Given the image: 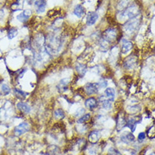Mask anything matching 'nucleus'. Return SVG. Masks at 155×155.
<instances>
[{"instance_id": "f257e3e1", "label": "nucleus", "mask_w": 155, "mask_h": 155, "mask_svg": "<svg viewBox=\"0 0 155 155\" xmlns=\"http://www.w3.org/2000/svg\"><path fill=\"white\" fill-rule=\"evenodd\" d=\"M122 68L125 71L127 72H134L138 68L139 66V58L138 55L132 52V54H130L128 57L125 58L122 61Z\"/></svg>"}, {"instance_id": "f03ea898", "label": "nucleus", "mask_w": 155, "mask_h": 155, "mask_svg": "<svg viewBox=\"0 0 155 155\" xmlns=\"http://www.w3.org/2000/svg\"><path fill=\"white\" fill-rule=\"evenodd\" d=\"M139 15V8L137 5L136 4H132L130 5L127 8H126L122 11L119 12L118 14V17L120 20L127 22V20H130V19L135 18Z\"/></svg>"}, {"instance_id": "7ed1b4c3", "label": "nucleus", "mask_w": 155, "mask_h": 155, "mask_svg": "<svg viewBox=\"0 0 155 155\" xmlns=\"http://www.w3.org/2000/svg\"><path fill=\"white\" fill-rule=\"evenodd\" d=\"M140 23H141V19L138 16H137L135 18L125 22L123 25V31L127 35H133L138 30Z\"/></svg>"}, {"instance_id": "20e7f679", "label": "nucleus", "mask_w": 155, "mask_h": 155, "mask_svg": "<svg viewBox=\"0 0 155 155\" xmlns=\"http://www.w3.org/2000/svg\"><path fill=\"white\" fill-rule=\"evenodd\" d=\"M103 39L106 41L107 42L111 44L116 41H119L118 40V31L117 29L116 28H109L107 30H105L103 33L102 35Z\"/></svg>"}, {"instance_id": "39448f33", "label": "nucleus", "mask_w": 155, "mask_h": 155, "mask_svg": "<svg viewBox=\"0 0 155 155\" xmlns=\"http://www.w3.org/2000/svg\"><path fill=\"white\" fill-rule=\"evenodd\" d=\"M134 48V44L132 41L127 40V39H122L120 42V55L121 56H127L132 52V50Z\"/></svg>"}, {"instance_id": "423d86ee", "label": "nucleus", "mask_w": 155, "mask_h": 155, "mask_svg": "<svg viewBox=\"0 0 155 155\" xmlns=\"http://www.w3.org/2000/svg\"><path fill=\"white\" fill-rule=\"evenodd\" d=\"M83 90L84 92V94L85 95H88V96H94L97 94H99V91H100V89L98 87V84L95 82H89V83H87L84 84V86L83 87Z\"/></svg>"}, {"instance_id": "0eeeda50", "label": "nucleus", "mask_w": 155, "mask_h": 155, "mask_svg": "<svg viewBox=\"0 0 155 155\" xmlns=\"http://www.w3.org/2000/svg\"><path fill=\"white\" fill-rule=\"evenodd\" d=\"M127 127V117L126 113L118 112L116 116V130L120 132Z\"/></svg>"}, {"instance_id": "6e6552de", "label": "nucleus", "mask_w": 155, "mask_h": 155, "mask_svg": "<svg viewBox=\"0 0 155 155\" xmlns=\"http://www.w3.org/2000/svg\"><path fill=\"white\" fill-rule=\"evenodd\" d=\"M141 120H142V117L140 116H136L134 117H132V116L127 117V127L129 128L132 132H134L137 125L141 122Z\"/></svg>"}, {"instance_id": "1a4fd4ad", "label": "nucleus", "mask_w": 155, "mask_h": 155, "mask_svg": "<svg viewBox=\"0 0 155 155\" xmlns=\"http://www.w3.org/2000/svg\"><path fill=\"white\" fill-rule=\"evenodd\" d=\"M84 107L90 111H94L99 107V101L95 97L89 96L84 101Z\"/></svg>"}, {"instance_id": "9d476101", "label": "nucleus", "mask_w": 155, "mask_h": 155, "mask_svg": "<svg viewBox=\"0 0 155 155\" xmlns=\"http://www.w3.org/2000/svg\"><path fill=\"white\" fill-rule=\"evenodd\" d=\"M30 124L28 123L27 121H23L21 122L20 124H19L17 127H15V130H14V133H15V136L16 137H19V136H21L26 133V132L30 130Z\"/></svg>"}, {"instance_id": "9b49d317", "label": "nucleus", "mask_w": 155, "mask_h": 155, "mask_svg": "<svg viewBox=\"0 0 155 155\" xmlns=\"http://www.w3.org/2000/svg\"><path fill=\"white\" fill-rule=\"evenodd\" d=\"M74 70L77 74V76L78 78H84L88 73V67L87 64L82 63V62H76L74 65Z\"/></svg>"}, {"instance_id": "f8f14e48", "label": "nucleus", "mask_w": 155, "mask_h": 155, "mask_svg": "<svg viewBox=\"0 0 155 155\" xmlns=\"http://www.w3.org/2000/svg\"><path fill=\"white\" fill-rule=\"evenodd\" d=\"M71 82H72V80L69 78H63L58 82L57 89L60 93H65L69 89V84Z\"/></svg>"}, {"instance_id": "ddd939ff", "label": "nucleus", "mask_w": 155, "mask_h": 155, "mask_svg": "<svg viewBox=\"0 0 155 155\" xmlns=\"http://www.w3.org/2000/svg\"><path fill=\"white\" fill-rule=\"evenodd\" d=\"M120 139L123 143L129 145L135 141V136L133 135V132H124L120 135Z\"/></svg>"}, {"instance_id": "4468645a", "label": "nucleus", "mask_w": 155, "mask_h": 155, "mask_svg": "<svg viewBox=\"0 0 155 155\" xmlns=\"http://www.w3.org/2000/svg\"><path fill=\"white\" fill-rule=\"evenodd\" d=\"M98 19H99V15L97 14L96 12H89L87 16H86V25H89V26H92L96 23Z\"/></svg>"}, {"instance_id": "2eb2a0df", "label": "nucleus", "mask_w": 155, "mask_h": 155, "mask_svg": "<svg viewBox=\"0 0 155 155\" xmlns=\"http://www.w3.org/2000/svg\"><path fill=\"white\" fill-rule=\"evenodd\" d=\"M141 105L139 104H132V105H128L126 108V111L125 113H127L129 115H132V116H137L138 113L141 111Z\"/></svg>"}, {"instance_id": "dca6fc26", "label": "nucleus", "mask_w": 155, "mask_h": 155, "mask_svg": "<svg viewBox=\"0 0 155 155\" xmlns=\"http://www.w3.org/2000/svg\"><path fill=\"white\" fill-rule=\"evenodd\" d=\"M100 138H101V132L97 131V130L91 131L89 133V136H88V141L91 144L98 143V142L100 141Z\"/></svg>"}, {"instance_id": "f3484780", "label": "nucleus", "mask_w": 155, "mask_h": 155, "mask_svg": "<svg viewBox=\"0 0 155 155\" xmlns=\"http://www.w3.org/2000/svg\"><path fill=\"white\" fill-rule=\"evenodd\" d=\"M16 108L18 109L19 110L22 111L24 114H29L31 112V105H29L26 102L24 101H19L16 103Z\"/></svg>"}, {"instance_id": "a211bd4d", "label": "nucleus", "mask_w": 155, "mask_h": 155, "mask_svg": "<svg viewBox=\"0 0 155 155\" xmlns=\"http://www.w3.org/2000/svg\"><path fill=\"white\" fill-rule=\"evenodd\" d=\"M47 8V2L46 0H36L35 2V12L37 14H42Z\"/></svg>"}, {"instance_id": "6ab92c4d", "label": "nucleus", "mask_w": 155, "mask_h": 155, "mask_svg": "<svg viewBox=\"0 0 155 155\" xmlns=\"http://www.w3.org/2000/svg\"><path fill=\"white\" fill-rule=\"evenodd\" d=\"M31 15V11L30 9H25L23 12H21L19 15L16 16V19L19 20L21 23H25L28 19H30Z\"/></svg>"}, {"instance_id": "aec40b11", "label": "nucleus", "mask_w": 155, "mask_h": 155, "mask_svg": "<svg viewBox=\"0 0 155 155\" xmlns=\"http://www.w3.org/2000/svg\"><path fill=\"white\" fill-rule=\"evenodd\" d=\"M104 95L106 97V99H108V100H110V101H111L113 102V101L116 100V89H114V88H111V87H107L105 89V91H104Z\"/></svg>"}, {"instance_id": "412c9836", "label": "nucleus", "mask_w": 155, "mask_h": 155, "mask_svg": "<svg viewBox=\"0 0 155 155\" xmlns=\"http://www.w3.org/2000/svg\"><path fill=\"white\" fill-rule=\"evenodd\" d=\"M73 13L77 18H82V17L85 15V8L81 4H77L74 7Z\"/></svg>"}, {"instance_id": "4be33fe9", "label": "nucleus", "mask_w": 155, "mask_h": 155, "mask_svg": "<svg viewBox=\"0 0 155 155\" xmlns=\"http://www.w3.org/2000/svg\"><path fill=\"white\" fill-rule=\"evenodd\" d=\"M132 0H120L117 4V9L118 11L120 12L122 10H124L126 8H127L130 5H132L131 4Z\"/></svg>"}, {"instance_id": "5701e85b", "label": "nucleus", "mask_w": 155, "mask_h": 155, "mask_svg": "<svg viewBox=\"0 0 155 155\" xmlns=\"http://www.w3.org/2000/svg\"><path fill=\"white\" fill-rule=\"evenodd\" d=\"M65 111L64 110H62V108H58L56 109L53 112V117H54L56 120H62L65 118Z\"/></svg>"}, {"instance_id": "b1692460", "label": "nucleus", "mask_w": 155, "mask_h": 155, "mask_svg": "<svg viewBox=\"0 0 155 155\" xmlns=\"http://www.w3.org/2000/svg\"><path fill=\"white\" fill-rule=\"evenodd\" d=\"M91 119H92L91 114L87 113V114H84V115H83L82 116H80V117L78 119L77 123H78V124H85V123L89 122Z\"/></svg>"}, {"instance_id": "393cba45", "label": "nucleus", "mask_w": 155, "mask_h": 155, "mask_svg": "<svg viewBox=\"0 0 155 155\" xmlns=\"http://www.w3.org/2000/svg\"><path fill=\"white\" fill-rule=\"evenodd\" d=\"M10 91H11L10 87L6 83H1L0 84V94L5 96V95H8V94L10 93Z\"/></svg>"}, {"instance_id": "a878e982", "label": "nucleus", "mask_w": 155, "mask_h": 155, "mask_svg": "<svg viewBox=\"0 0 155 155\" xmlns=\"http://www.w3.org/2000/svg\"><path fill=\"white\" fill-rule=\"evenodd\" d=\"M146 135L149 139L155 138V125H151L146 131Z\"/></svg>"}, {"instance_id": "bb28decb", "label": "nucleus", "mask_w": 155, "mask_h": 155, "mask_svg": "<svg viewBox=\"0 0 155 155\" xmlns=\"http://www.w3.org/2000/svg\"><path fill=\"white\" fill-rule=\"evenodd\" d=\"M98 87L100 89H105L108 86V82L105 79V78H99V80L96 82Z\"/></svg>"}, {"instance_id": "cd10ccee", "label": "nucleus", "mask_w": 155, "mask_h": 155, "mask_svg": "<svg viewBox=\"0 0 155 155\" xmlns=\"http://www.w3.org/2000/svg\"><path fill=\"white\" fill-rule=\"evenodd\" d=\"M14 92L16 94V96L19 98V99H25V97L27 96V93H25V91H23V90H21V89H17V88L14 89Z\"/></svg>"}, {"instance_id": "c85d7f7f", "label": "nucleus", "mask_w": 155, "mask_h": 155, "mask_svg": "<svg viewBox=\"0 0 155 155\" xmlns=\"http://www.w3.org/2000/svg\"><path fill=\"white\" fill-rule=\"evenodd\" d=\"M18 35V30L15 29V28H11V29H9L8 31V38L9 40H12V39H14L15 37H16V35Z\"/></svg>"}, {"instance_id": "c756f323", "label": "nucleus", "mask_w": 155, "mask_h": 155, "mask_svg": "<svg viewBox=\"0 0 155 155\" xmlns=\"http://www.w3.org/2000/svg\"><path fill=\"white\" fill-rule=\"evenodd\" d=\"M84 114H85V109L83 108V107H79V108L77 110L75 111V113H74V116L79 118L80 116H82L83 115H84Z\"/></svg>"}, {"instance_id": "7c9ffc66", "label": "nucleus", "mask_w": 155, "mask_h": 155, "mask_svg": "<svg viewBox=\"0 0 155 155\" xmlns=\"http://www.w3.org/2000/svg\"><path fill=\"white\" fill-rule=\"evenodd\" d=\"M146 137H147V135H146V132H141L138 133V135H137V141L138 142H143L144 140L146 139Z\"/></svg>"}, {"instance_id": "2f4dec72", "label": "nucleus", "mask_w": 155, "mask_h": 155, "mask_svg": "<svg viewBox=\"0 0 155 155\" xmlns=\"http://www.w3.org/2000/svg\"><path fill=\"white\" fill-rule=\"evenodd\" d=\"M147 148H143L141 151L139 152V153H138V155H146V153H147Z\"/></svg>"}, {"instance_id": "473e14b6", "label": "nucleus", "mask_w": 155, "mask_h": 155, "mask_svg": "<svg viewBox=\"0 0 155 155\" xmlns=\"http://www.w3.org/2000/svg\"><path fill=\"white\" fill-rule=\"evenodd\" d=\"M35 1H36V0H27V3L28 4H30V5H31V4H33L34 2H35Z\"/></svg>"}, {"instance_id": "72a5a7b5", "label": "nucleus", "mask_w": 155, "mask_h": 155, "mask_svg": "<svg viewBox=\"0 0 155 155\" xmlns=\"http://www.w3.org/2000/svg\"><path fill=\"white\" fill-rule=\"evenodd\" d=\"M148 155H155V151L151 152V153H149V154H148Z\"/></svg>"}, {"instance_id": "f704fd0d", "label": "nucleus", "mask_w": 155, "mask_h": 155, "mask_svg": "<svg viewBox=\"0 0 155 155\" xmlns=\"http://www.w3.org/2000/svg\"><path fill=\"white\" fill-rule=\"evenodd\" d=\"M153 51H154V52H155V46H154V47H153Z\"/></svg>"}]
</instances>
